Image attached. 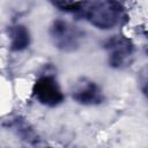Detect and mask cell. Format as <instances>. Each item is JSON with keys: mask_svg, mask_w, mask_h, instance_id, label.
<instances>
[{"mask_svg": "<svg viewBox=\"0 0 148 148\" xmlns=\"http://www.w3.org/2000/svg\"><path fill=\"white\" fill-rule=\"evenodd\" d=\"M50 34L54 45L62 51H74L79 47L82 38V32L76 27H73L62 20L53 22Z\"/></svg>", "mask_w": 148, "mask_h": 148, "instance_id": "3957f363", "label": "cell"}, {"mask_svg": "<svg viewBox=\"0 0 148 148\" xmlns=\"http://www.w3.org/2000/svg\"><path fill=\"white\" fill-rule=\"evenodd\" d=\"M94 27L103 30L111 29L120 23L123 7L116 0H92L81 5L80 12Z\"/></svg>", "mask_w": 148, "mask_h": 148, "instance_id": "6da1fadb", "label": "cell"}, {"mask_svg": "<svg viewBox=\"0 0 148 148\" xmlns=\"http://www.w3.org/2000/svg\"><path fill=\"white\" fill-rule=\"evenodd\" d=\"M72 97L83 105H95L103 101L101 88L88 79H81L75 82L72 90Z\"/></svg>", "mask_w": 148, "mask_h": 148, "instance_id": "5b68a950", "label": "cell"}, {"mask_svg": "<svg viewBox=\"0 0 148 148\" xmlns=\"http://www.w3.org/2000/svg\"><path fill=\"white\" fill-rule=\"evenodd\" d=\"M34 95L39 103L47 106H56L64 101V94L58 82L50 75L40 76L34 86Z\"/></svg>", "mask_w": 148, "mask_h": 148, "instance_id": "277c9868", "label": "cell"}, {"mask_svg": "<svg viewBox=\"0 0 148 148\" xmlns=\"http://www.w3.org/2000/svg\"><path fill=\"white\" fill-rule=\"evenodd\" d=\"M9 37H10V47L13 51L24 50L30 43L29 31L24 25H21V24H17L10 28Z\"/></svg>", "mask_w": 148, "mask_h": 148, "instance_id": "8992f818", "label": "cell"}, {"mask_svg": "<svg viewBox=\"0 0 148 148\" xmlns=\"http://www.w3.org/2000/svg\"><path fill=\"white\" fill-rule=\"evenodd\" d=\"M104 47L109 53V64L113 68H126L131 66L134 59V45L123 36H113L104 43Z\"/></svg>", "mask_w": 148, "mask_h": 148, "instance_id": "7a4b0ae2", "label": "cell"}]
</instances>
